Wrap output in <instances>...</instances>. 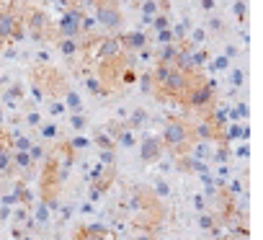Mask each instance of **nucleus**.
<instances>
[{"label":"nucleus","instance_id":"10","mask_svg":"<svg viewBox=\"0 0 263 240\" xmlns=\"http://www.w3.org/2000/svg\"><path fill=\"white\" fill-rule=\"evenodd\" d=\"M178 54H181V47H178L176 42H171V44H160L158 52H155V65H176Z\"/></svg>","mask_w":263,"mask_h":240},{"label":"nucleus","instance_id":"28","mask_svg":"<svg viewBox=\"0 0 263 240\" xmlns=\"http://www.w3.org/2000/svg\"><path fill=\"white\" fill-rule=\"evenodd\" d=\"M227 80H230L232 88H242V85H245V70H242V67H232L230 75H227Z\"/></svg>","mask_w":263,"mask_h":240},{"label":"nucleus","instance_id":"36","mask_svg":"<svg viewBox=\"0 0 263 240\" xmlns=\"http://www.w3.org/2000/svg\"><path fill=\"white\" fill-rule=\"evenodd\" d=\"M140 85H142V93L153 96V72H142L140 75Z\"/></svg>","mask_w":263,"mask_h":240},{"label":"nucleus","instance_id":"33","mask_svg":"<svg viewBox=\"0 0 263 240\" xmlns=\"http://www.w3.org/2000/svg\"><path fill=\"white\" fill-rule=\"evenodd\" d=\"M70 142V147L75 150V153H80V150H85V147H90V140L85 137V135H75L72 140H67Z\"/></svg>","mask_w":263,"mask_h":240},{"label":"nucleus","instance_id":"1","mask_svg":"<svg viewBox=\"0 0 263 240\" xmlns=\"http://www.w3.org/2000/svg\"><path fill=\"white\" fill-rule=\"evenodd\" d=\"M204 75L201 72H183L176 65H155L153 70V96L158 101H178L186 96V90L191 88V83Z\"/></svg>","mask_w":263,"mask_h":240},{"label":"nucleus","instance_id":"18","mask_svg":"<svg viewBox=\"0 0 263 240\" xmlns=\"http://www.w3.org/2000/svg\"><path fill=\"white\" fill-rule=\"evenodd\" d=\"M31 207H34V217H31V219H34L39 227H47V225H49V219H52V209H49L44 201L31 204Z\"/></svg>","mask_w":263,"mask_h":240},{"label":"nucleus","instance_id":"22","mask_svg":"<svg viewBox=\"0 0 263 240\" xmlns=\"http://www.w3.org/2000/svg\"><path fill=\"white\" fill-rule=\"evenodd\" d=\"M90 145H96L98 150H116V142H114L103 130H98V132H96V137L90 140Z\"/></svg>","mask_w":263,"mask_h":240},{"label":"nucleus","instance_id":"16","mask_svg":"<svg viewBox=\"0 0 263 240\" xmlns=\"http://www.w3.org/2000/svg\"><path fill=\"white\" fill-rule=\"evenodd\" d=\"M140 13H142V24L150 26L153 16L160 13V3H158V0H140Z\"/></svg>","mask_w":263,"mask_h":240},{"label":"nucleus","instance_id":"35","mask_svg":"<svg viewBox=\"0 0 263 240\" xmlns=\"http://www.w3.org/2000/svg\"><path fill=\"white\" fill-rule=\"evenodd\" d=\"M171 42H173V31H171V26L155 34V44H158V47H160V44H171Z\"/></svg>","mask_w":263,"mask_h":240},{"label":"nucleus","instance_id":"23","mask_svg":"<svg viewBox=\"0 0 263 240\" xmlns=\"http://www.w3.org/2000/svg\"><path fill=\"white\" fill-rule=\"evenodd\" d=\"M36 130H39L42 140H57V137H60V127H57L54 122H42Z\"/></svg>","mask_w":263,"mask_h":240},{"label":"nucleus","instance_id":"38","mask_svg":"<svg viewBox=\"0 0 263 240\" xmlns=\"http://www.w3.org/2000/svg\"><path fill=\"white\" fill-rule=\"evenodd\" d=\"M26 124H29V127H39V124H42V114H39L36 108H29V114H26Z\"/></svg>","mask_w":263,"mask_h":240},{"label":"nucleus","instance_id":"37","mask_svg":"<svg viewBox=\"0 0 263 240\" xmlns=\"http://www.w3.org/2000/svg\"><path fill=\"white\" fill-rule=\"evenodd\" d=\"M114 158H116V153H114V150H101L98 163H101L103 168H114Z\"/></svg>","mask_w":263,"mask_h":240},{"label":"nucleus","instance_id":"2","mask_svg":"<svg viewBox=\"0 0 263 240\" xmlns=\"http://www.w3.org/2000/svg\"><path fill=\"white\" fill-rule=\"evenodd\" d=\"M160 142H163V150H168L171 155H189L191 145L196 142L194 137V124L183 116H171L168 124L163 127V135H160Z\"/></svg>","mask_w":263,"mask_h":240},{"label":"nucleus","instance_id":"39","mask_svg":"<svg viewBox=\"0 0 263 240\" xmlns=\"http://www.w3.org/2000/svg\"><path fill=\"white\" fill-rule=\"evenodd\" d=\"M155 183H158V186H155V194H158V196H168V194H171V186H168L163 178H160V181H155Z\"/></svg>","mask_w":263,"mask_h":240},{"label":"nucleus","instance_id":"19","mask_svg":"<svg viewBox=\"0 0 263 240\" xmlns=\"http://www.w3.org/2000/svg\"><path fill=\"white\" fill-rule=\"evenodd\" d=\"M83 80H85V88H88L93 96H108V90L101 85V80H98L90 70H85V72H83Z\"/></svg>","mask_w":263,"mask_h":240},{"label":"nucleus","instance_id":"30","mask_svg":"<svg viewBox=\"0 0 263 240\" xmlns=\"http://www.w3.org/2000/svg\"><path fill=\"white\" fill-rule=\"evenodd\" d=\"M206 36H209L206 29H204V26H196V29H191V36H186V39H189L194 47H201V44L206 42Z\"/></svg>","mask_w":263,"mask_h":240},{"label":"nucleus","instance_id":"21","mask_svg":"<svg viewBox=\"0 0 263 240\" xmlns=\"http://www.w3.org/2000/svg\"><path fill=\"white\" fill-rule=\"evenodd\" d=\"M114 142H116L119 147H135V145H137V137H135V132H132V130L124 124V130L114 137Z\"/></svg>","mask_w":263,"mask_h":240},{"label":"nucleus","instance_id":"45","mask_svg":"<svg viewBox=\"0 0 263 240\" xmlns=\"http://www.w3.org/2000/svg\"><path fill=\"white\" fill-rule=\"evenodd\" d=\"M3 122H6V114H3V108H0V127H3Z\"/></svg>","mask_w":263,"mask_h":240},{"label":"nucleus","instance_id":"4","mask_svg":"<svg viewBox=\"0 0 263 240\" xmlns=\"http://www.w3.org/2000/svg\"><path fill=\"white\" fill-rule=\"evenodd\" d=\"M88 6L93 8V19L101 29L111 34L124 29V11L119 0H88Z\"/></svg>","mask_w":263,"mask_h":240},{"label":"nucleus","instance_id":"48","mask_svg":"<svg viewBox=\"0 0 263 240\" xmlns=\"http://www.w3.org/2000/svg\"><path fill=\"white\" fill-rule=\"evenodd\" d=\"M0 194H3V178H0Z\"/></svg>","mask_w":263,"mask_h":240},{"label":"nucleus","instance_id":"42","mask_svg":"<svg viewBox=\"0 0 263 240\" xmlns=\"http://www.w3.org/2000/svg\"><path fill=\"white\" fill-rule=\"evenodd\" d=\"M199 6H201V11L212 13V11L217 8V0H199Z\"/></svg>","mask_w":263,"mask_h":240},{"label":"nucleus","instance_id":"20","mask_svg":"<svg viewBox=\"0 0 263 240\" xmlns=\"http://www.w3.org/2000/svg\"><path fill=\"white\" fill-rule=\"evenodd\" d=\"M230 65H232V60H227L224 54H217V57H212V60L206 62V70H209V75H217V72L230 70Z\"/></svg>","mask_w":263,"mask_h":240},{"label":"nucleus","instance_id":"49","mask_svg":"<svg viewBox=\"0 0 263 240\" xmlns=\"http://www.w3.org/2000/svg\"><path fill=\"white\" fill-rule=\"evenodd\" d=\"M0 8H3V6H0Z\"/></svg>","mask_w":263,"mask_h":240},{"label":"nucleus","instance_id":"3","mask_svg":"<svg viewBox=\"0 0 263 240\" xmlns=\"http://www.w3.org/2000/svg\"><path fill=\"white\" fill-rule=\"evenodd\" d=\"M214 101H217V80L206 78V75H199L191 83V88L186 90V96L181 98V103L194 111H206Z\"/></svg>","mask_w":263,"mask_h":240},{"label":"nucleus","instance_id":"11","mask_svg":"<svg viewBox=\"0 0 263 240\" xmlns=\"http://www.w3.org/2000/svg\"><path fill=\"white\" fill-rule=\"evenodd\" d=\"M3 101H6V106H18V103H24V101H26V88H24V83H21V80L11 83V85L6 88V93H3Z\"/></svg>","mask_w":263,"mask_h":240},{"label":"nucleus","instance_id":"34","mask_svg":"<svg viewBox=\"0 0 263 240\" xmlns=\"http://www.w3.org/2000/svg\"><path fill=\"white\" fill-rule=\"evenodd\" d=\"M29 158H31V160H34V165H36L39 160H44V158H47V150H44L42 145H31V147H29Z\"/></svg>","mask_w":263,"mask_h":240},{"label":"nucleus","instance_id":"29","mask_svg":"<svg viewBox=\"0 0 263 240\" xmlns=\"http://www.w3.org/2000/svg\"><path fill=\"white\" fill-rule=\"evenodd\" d=\"M204 29H206V34H219V36H222V34H224V21H222L219 16H212Z\"/></svg>","mask_w":263,"mask_h":240},{"label":"nucleus","instance_id":"44","mask_svg":"<svg viewBox=\"0 0 263 240\" xmlns=\"http://www.w3.org/2000/svg\"><path fill=\"white\" fill-rule=\"evenodd\" d=\"M235 155H237V158H248V155H250V147H248V145H240V147L235 150Z\"/></svg>","mask_w":263,"mask_h":240},{"label":"nucleus","instance_id":"13","mask_svg":"<svg viewBox=\"0 0 263 240\" xmlns=\"http://www.w3.org/2000/svg\"><path fill=\"white\" fill-rule=\"evenodd\" d=\"M13 173H16V168H13V150L3 147V150H0V178H11Z\"/></svg>","mask_w":263,"mask_h":240},{"label":"nucleus","instance_id":"17","mask_svg":"<svg viewBox=\"0 0 263 240\" xmlns=\"http://www.w3.org/2000/svg\"><path fill=\"white\" fill-rule=\"evenodd\" d=\"M13 168L21 171V173H31V171H34V160L29 158V153L13 150Z\"/></svg>","mask_w":263,"mask_h":240},{"label":"nucleus","instance_id":"9","mask_svg":"<svg viewBox=\"0 0 263 240\" xmlns=\"http://www.w3.org/2000/svg\"><path fill=\"white\" fill-rule=\"evenodd\" d=\"M163 142H160V137H155V135H145L142 137V145H140V158H142V163H155V160H160L163 158Z\"/></svg>","mask_w":263,"mask_h":240},{"label":"nucleus","instance_id":"12","mask_svg":"<svg viewBox=\"0 0 263 240\" xmlns=\"http://www.w3.org/2000/svg\"><path fill=\"white\" fill-rule=\"evenodd\" d=\"M150 122V114L142 108V106H137L135 111H132L129 116H126V127L132 130V132H137V130H142L145 124Z\"/></svg>","mask_w":263,"mask_h":240},{"label":"nucleus","instance_id":"31","mask_svg":"<svg viewBox=\"0 0 263 240\" xmlns=\"http://www.w3.org/2000/svg\"><path fill=\"white\" fill-rule=\"evenodd\" d=\"M230 155H232V150H230V145H219V147H217V153H212V158H214V163H219V165H224V163L230 160Z\"/></svg>","mask_w":263,"mask_h":240},{"label":"nucleus","instance_id":"24","mask_svg":"<svg viewBox=\"0 0 263 240\" xmlns=\"http://www.w3.org/2000/svg\"><path fill=\"white\" fill-rule=\"evenodd\" d=\"M199 227H201V230H209V232H214V235H219V227H217V219H214V214L199 212Z\"/></svg>","mask_w":263,"mask_h":240},{"label":"nucleus","instance_id":"5","mask_svg":"<svg viewBox=\"0 0 263 240\" xmlns=\"http://www.w3.org/2000/svg\"><path fill=\"white\" fill-rule=\"evenodd\" d=\"M21 13H24V26L34 42H57L60 39L57 26L52 24V19L42 8H26Z\"/></svg>","mask_w":263,"mask_h":240},{"label":"nucleus","instance_id":"32","mask_svg":"<svg viewBox=\"0 0 263 240\" xmlns=\"http://www.w3.org/2000/svg\"><path fill=\"white\" fill-rule=\"evenodd\" d=\"M49 114H52V116H62V114H67L65 101H62V98H49Z\"/></svg>","mask_w":263,"mask_h":240},{"label":"nucleus","instance_id":"7","mask_svg":"<svg viewBox=\"0 0 263 240\" xmlns=\"http://www.w3.org/2000/svg\"><path fill=\"white\" fill-rule=\"evenodd\" d=\"M116 39H119V47H121V52H124V54H135V52L145 49V47L153 42V39H150V34H147V31H142V29H132V31L116 34Z\"/></svg>","mask_w":263,"mask_h":240},{"label":"nucleus","instance_id":"43","mask_svg":"<svg viewBox=\"0 0 263 240\" xmlns=\"http://www.w3.org/2000/svg\"><path fill=\"white\" fill-rule=\"evenodd\" d=\"M194 207H196L199 212L206 209V199H204V194H196V196H194Z\"/></svg>","mask_w":263,"mask_h":240},{"label":"nucleus","instance_id":"41","mask_svg":"<svg viewBox=\"0 0 263 240\" xmlns=\"http://www.w3.org/2000/svg\"><path fill=\"white\" fill-rule=\"evenodd\" d=\"M72 212H75V207H72V204H65L62 212H60V222H67V219L72 217Z\"/></svg>","mask_w":263,"mask_h":240},{"label":"nucleus","instance_id":"46","mask_svg":"<svg viewBox=\"0 0 263 240\" xmlns=\"http://www.w3.org/2000/svg\"><path fill=\"white\" fill-rule=\"evenodd\" d=\"M21 240H34V235H24V237H21Z\"/></svg>","mask_w":263,"mask_h":240},{"label":"nucleus","instance_id":"6","mask_svg":"<svg viewBox=\"0 0 263 240\" xmlns=\"http://www.w3.org/2000/svg\"><path fill=\"white\" fill-rule=\"evenodd\" d=\"M83 16H85V11L80 6L65 8L62 16H60V21L54 24L60 39H80V21H83Z\"/></svg>","mask_w":263,"mask_h":240},{"label":"nucleus","instance_id":"47","mask_svg":"<svg viewBox=\"0 0 263 240\" xmlns=\"http://www.w3.org/2000/svg\"><path fill=\"white\" fill-rule=\"evenodd\" d=\"M3 47H6V42H3V39H0V52H3Z\"/></svg>","mask_w":263,"mask_h":240},{"label":"nucleus","instance_id":"15","mask_svg":"<svg viewBox=\"0 0 263 240\" xmlns=\"http://www.w3.org/2000/svg\"><path fill=\"white\" fill-rule=\"evenodd\" d=\"M62 101H65V106H67L70 114H80L83 111V98H80V93L75 88H67L65 96H62Z\"/></svg>","mask_w":263,"mask_h":240},{"label":"nucleus","instance_id":"27","mask_svg":"<svg viewBox=\"0 0 263 240\" xmlns=\"http://www.w3.org/2000/svg\"><path fill=\"white\" fill-rule=\"evenodd\" d=\"M232 13H235V21L237 24H245L248 21V3H245V0H235V3H232Z\"/></svg>","mask_w":263,"mask_h":240},{"label":"nucleus","instance_id":"25","mask_svg":"<svg viewBox=\"0 0 263 240\" xmlns=\"http://www.w3.org/2000/svg\"><path fill=\"white\" fill-rule=\"evenodd\" d=\"M70 127L78 132V135H83L85 132V127H88V116L80 111V114H70Z\"/></svg>","mask_w":263,"mask_h":240},{"label":"nucleus","instance_id":"26","mask_svg":"<svg viewBox=\"0 0 263 240\" xmlns=\"http://www.w3.org/2000/svg\"><path fill=\"white\" fill-rule=\"evenodd\" d=\"M150 26H153V34H158V31L168 29V26H171V13H158V16H153Z\"/></svg>","mask_w":263,"mask_h":240},{"label":"nucleus","instance_id":"40","mask_svg":"<svg viewBox=\"0 0 263 240\" xmlns=\"http://www.w3.org/2000/svg\"><path fill=\"white\" fill-rule=\"evenodd\" d=\"M222 54H224L227 60H235V57L240 54V49H237L235 44H224V52H222Z\"/></svg>","mask_w":263,"mask_h":240},{"label":"nucleus","instance_id":"14","mask_svg":"<svg viewBox=\"0 0 263 240\" xmlns=\"http://www.w3.org/2000/svg\"><path fill=\"white\" fill-rule=\"evenodd\" d=\"M57 52L72 60L75 54H80V39H57Z\"/></svg>","mask_w":263,"mask_h":240},{"label":"nucleus","instance_id":"8","mask_svg":"<svg viewBox=\"0 0 263 240\" xmlns=\"http://www.w3.org/2000/svg\"><path fill=\"white\" fill-rule=\"evenodd\" d=\"M72 240H111V230L103 222H90V225H80L72 232Z\"/></svg>","mask_w":263,"mask_h":240}]
</instances>
